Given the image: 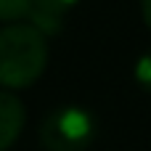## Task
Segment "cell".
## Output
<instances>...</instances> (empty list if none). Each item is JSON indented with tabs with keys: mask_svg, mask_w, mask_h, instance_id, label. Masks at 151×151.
<instances>
[{
	"mask_svg": "<svg viewBox=\"0 0 151 151\" xmlns=\"http://www.w3.org/2000/svg\"><path fill=\"white\" fill-rule=\"evenodd\" d=\"M80 0H32L27 21L37 27L45 37H56L64 29V16L77 5Z\"/></svg>",
	"mask_w": 151,
	"mask_h": 151,
	"instance_id": "3",
	"label": "cell"
},
{
	"mask_svg": "<svg viewBox=\"0 0 151 151\" xmlns=\"http://www.w3.org/2000/svg\"><path fill=\"white\" fill-rule=\"evenodd\" d=\"M27 122L24 104L11 90H0V151H8L21 135Z\"/></svg>",
	"mask_w": 151,
	"mask_h": 151,
	"instance_id": "4",
	"label": "cell"
},
{
	"mask_svg": "<svg viewBox=\"0 0 151 151\" xmlns=\"http://www.w3.org/2000/svg\"><path fill=\"white\" fill-rule=\"evenodd\" d=\"M29 5H32V0H0V24L27 19Z\"/></svg>",
	"mask_w": 151,
	"mask_h": 151,
	"instance_id": "5",
	"label": "cell"
},
{
	"mask_svg": "<svg viewBox=\"0 0 151 151\" xmlns=\"http://www.w3.org/2000/svg\"><path fill=\"white\" fill-rule=\"evenodd\" d=\"M48 37L29 21H11L0 29V88H32L48 66Z\"/></svg>",
	"mask_w": 151,
	"mask_h": 151,
	"instance_id": "1",
	"label": "cell"
},
{
	"mask_svg": "<svg viewBox=\"0 0 151 151\" xmlns=\"http://www.w3.org/2000/svg\"><path fill=\"white\" fill-rule=\"evenodd\" d=\"M98 135L93 111L77 104L56 106L40 125V146L45 151H88Z\"/></svg>",
	"mask_w": 151,
	"mask_h": 151,
	"instance_id": "2",
	"label": "cell"
},
{
	"mask_svg": "<svg viewBox=\"0 0 151 151\" xmlns=\"http://www.w3.org/2000/svg\"><path fill=\"white\" fill-rule=\"evenodd\" d=\"M133 77H135V82L141 85V90L151 93V48L138 56L135 69H133Z\"/></svg>",
	"mask_w": 151,
	"mask_h": 151,
	"instance_id": "6",
	"label": "cell"
},
{
	"mask_svg": "<svg viewBox=\"0 0 151 151\" xmlns=\"http://www.w3.org/2000/svg\"><path fill=\"white\" fill-rule=\"evenodd\" d=\"M141 13H143V21L151 29V0H141Z\"/></svg>",
	"mask_w": 151,
	"mask_h": 151,
	"instance_id": "7",
	"label": "cell"
}]
</instances>
